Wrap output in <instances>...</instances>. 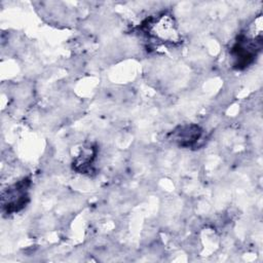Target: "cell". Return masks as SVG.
<instances>
[{"label": "cell", "instance_id": "6da1fadb", "mask_svg": "<svg viewBox=\"0 0 263 263\" xmlns=\"http://www.w3.org/2000/svg\"><path fill=\"white\" fill-rule=\"evenodd\" d=\"M148 33L153 38L165 43H175L179 39L174 18L164 13L149 23Z\"/></svg>", "mask_w": 263, "mask_h": 263}, {"label": "cell", "instance_id": "7a4b0ae2", "mask_svg": "<svg viewBox=\"0 0 263 263\" xmlns=\"http://www.w3.org/2000/svg\"><path fill=\"white\" fill-rule=\"evenodd\" d=\"M29 180L23 179L22 181L11 185L2 195V205L6 209L7 213L17 212L25 206L28 200Z\"/></svg>", "mask_w": 263, "mask_h": 263}, {"label": "cell", "instance_id": "3957f363", "mask_svg": "<svg viewBox=\"0 0 263 263\" xmlns=\"http://www.w3.org/2000/svg\"><path fill=\"white\" fill-rule=\"evenodd\" d=\"M201 129L198 125L190 124L180 126L173 132V141L183 147L195 144L201 137Z\"/></svg>", "mask_w": 263, "mask_h": 263}]
</instances>
